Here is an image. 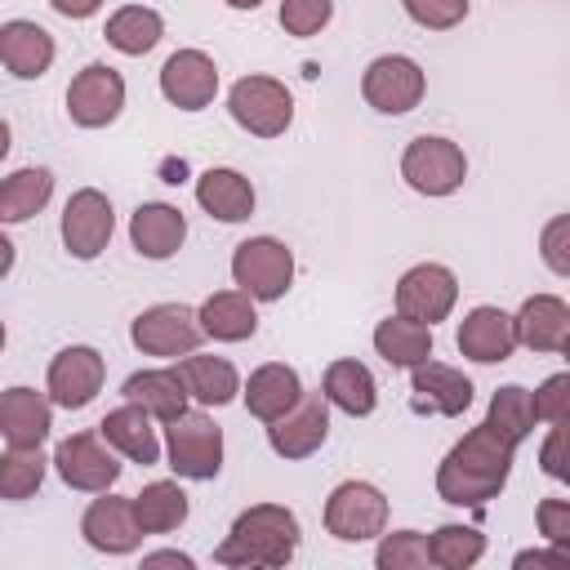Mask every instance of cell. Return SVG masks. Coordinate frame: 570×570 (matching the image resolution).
Wrapping results in <instances>:
<instances>
[{
	"label": "cell",
	"instance_id": "4dcf8cb0",
	"mask_svg": "<svg viewBox=\"0 0 570 570\" xmlns=\"http://www.w3.org/2000/svg\"><path fill=\"white\" fill-rule=\"evenodd\" d=\"M178 370L187 379L191 401H200V405H232L240 396V387H245L240 374H236V365L227 356H200V352H191V356L178 361Z\"/></svg>",
	"mask_w": 570,
	"mask_h": 570
},
{
	"label": "cell",
	"instance_id": "d6a6232c",
	"mask_svg": "<svg viewBox=\"0 0 570 570\" xmlns=\"http://www.w3.org/2000/svg\"><path fill=\"white\" fill-rule=\"evenodd\" d=\"M53 196V174L45 165H22L0 183V223L36 218Z\"/></svg>",
	"mask_w": 570,
	"mask_h": 570
},
{
	"label": "cell",
	"instance_id": "4316f807",
	"mask_svg": "<svg viewBox=\"0 0 570 570\" xmlns=\"http://www.w3.org/2000/svg\"><path fill=\"white\" fill-rule=\"evenodd\" d=\"M517 343L530 352H561L570 334V303L557 294H530L517 307Z\"/></svg>",
	"mask_w": 570,
	"mask_h": 570
},
{
	"label": "cell",
	"instance_id": "7a4b0ae2",
	"mask_svg": "<svg viewBox=\"0 0 570 570\" xmlns=\"http://www.w3.org/2000/svg\"><path fill=\"white\" fill-rule=\"evenodd\" d=\"M298 517L285 503H254L232 521L227 539L214 548V561L227 570L289 566L298 552Z\"/></svg>",
	"mask_w": 570,
	"mask_h": 570
},
{
	"label": "cell",
	"instance_id": "603a6c76",
	"mask_svg": "<svg viewBox=\"0 0 570 570\" xmlns=\"http://www.w3.org/2000/svg\"><path fill=\"white\" fill-rule=\"evenodd\" d=\"M410 392H414L419 410H432V414H445V419H459L472 405V379L454 365L432 361V356L410 370Z\"/></svg>",
	"mask_w": 570,
	"mask_h": 570
},
{
	"label": "cell",
	"instance_id": "60d3db41",
	"mask_svg": "<svg viewBox=\"0 0 570 570\" xmlns=\"http://www.w3.org/2000/svg\"><path fill=\"white\" fill-rule=\"evenodd\" d=\"M539 258L552 276H566L570 281V214H557L543 223L539 232Z\"/></svg>",
	"mask_w": 570,
	"mask_h": 570
},
{
	"label": "cell",
	"instance_id": "4fadbf2b",
	"mask_svg": "<svg viewBox=\"0 0 570 570\" xmlns=\"http://www.w3.org/2000/svg\"><path fill=\"white\" fill-rule=\"evenodd\" d=\"M459 303V276L445 263H414L396 281V312L423 325H436Z\"/></svg>",
	"mask_w": 570,
	"mask_h": 570
},
{
	"label": "cell",
	"instance_id": "8d00e7d4",
	"mask_svg": "<svg viewBox=\"0 0 570 570\" xmlns=\"http://www.w3.org/2000/svg\"><path fill=\"white\" fill-rule=\"evenodd\" d=\"M53 459H45L40 450H22V445H9L0 454V499L9 503H22L31 499L40 485H45V472H49Z\"/></svg>",
	"mask_w": 570,
	"mask_h": 570
},
{
	"label": "cell",
	"instance_id": "f546056e",
	"mask_svg": "<svg viewBox=\"0 0 570 570\" xmlns=\"http://www.w3.org/2000/svg\"><path fill=\"white\" fill-rule=\"evenodd\" d=\"M374 352H379L392 370H414V365H423V361L432 356V325L392 312L387 321L374 325Z\"/></svg>",
	"mask_w": 570,
	"mask_h": 570
},
{
	"label": "cell",
	"instance_id": "7dc6e473",
	"mask_svg": "<svg viewBox=\"0 0 570 570\" xmlns=\"http://www.w3.org/2000/svg\"><path fill=\"white\" fill-rule=\"evenodd\" d=\"M142 566H178V570H191L196 561H191L187 552H174V548H165V552H147V557H142Z\"/></svg>",
	"mask_w": 570,
	"mask_h": 570
},
{
	"label": "cell",
	"instance_id": "681fc988",
	"mask_svg": "<svg viewBox=\"0 0 570 570\" xmlns=\"http://www.w3.org/2000/svg\"><path fill=\"white\" fill-rule=\"evenodd\" d=\"M561 356H566V361H570V334H566V343H561Z\"/></svg>",
	"mask_w": 570,
	"mask_h": 570
},
{
	"label": "cell",
	"instance_id": "8992f818",
	"mask_svg": "<svg viewBox=\"0 0 570 570\" xmlns=\"http://www.w3.org/2000/svg\"><path fill=\"white\" fill-rule=\"evenodd\" d=\"M227 111L232 120L254 134V138H281L294 125V94L276 76H240L227 89Z\"/></svg>",
	"mask_w": 570,
	"mask_h": 570
},
{
	"label": "cell",
	"instance_id": "277c9868",
	"mask_svg": "<svg viewBox=\"0 0 570 570\" xmlns=\"http://www.w3.org/2000/svg\"><path fill=\"white\" fill-rule=\"evenodd\" d=\"M205 325L200 312L187 303H151L129 321V343L142 356H160V361H183L200 347Z\"/></svg>",
	"mask_w": 570,
	"mask_h": 570
},
{
	"label": "cell",
	"instance_id": "1f68e13d",
	"mask_svg": "<svg viewBox=\"0 0 570 570\" xmlns=\"http://www.w3.org/2000/svg\"><path fill=\"white\" fill-rule=\"evenodd\" d=\"M102 36H107V45H111L116 53H125V58H142V53H151V49L160 45V36H165V18H160L156 9H147V4H120V9L107 18Z\"/></svg>",
	"mask_w": 570,
	"mask_h": 570
},
{
	"label": "cell",
	"instance_id": "b9f144b4",
	"mask_svg": "<svg viewBox=\"0 0 570 570\" xmlns=\"http://www.w3.org/2000/svg\"><path fill=\"white\" fill-rule=\"evenodd\" d=\"M534 410H539V423H570V370L548 374L534 387Z\"/></svg>",
	"mask_w": 570,
	"mask_h": 570
},
{
	"label": "cell",
	"instance_id": "7402d4cb",
	"mask_svg": "<svg viewBox=\"0 0 570 570\" xmlns=\"http://www.w3.org/2000/svg\"><path fill=\"white\" fill-rule=\"evenodd\" d=\"M240 401L245 410L258 419V423H276L281 414H289L298 401H303V379L294 365L285 361H267L249 374V383L240 387Z\"/></svg>",
	"mask_w": 570,
	"mask_h": 570
},
{
	"label": "cell",
	"instance_id": "f6af8a7d",
	"mask_svg": "<svg viewBox=\"0 0 570 570\" xmlns=\"http://www.w3.org/2000/svg\"><path fill=\"white\" fill-rule=\"evenodd\" d=\"M512 566L517 570H570V543H548V548H525V552H517L512 557Z\"/></svg>",
	"mask_w": 570,
	"mask_h": 570
},
{
	"label": "cell",
	"instance_id": "3957f363",
	"mask_svg": "<svg viewBox=\"0 0 570 570\" xmlns=\"http://www.w3.org/2000/svg\"><path fill=\"white\" fill-rule=\"evenodd\" d=\"M401 178L410 191L428 196V200H441V196H454L468 178V156L454 138H441V134H419L405 142L401 151Z\"/></svg>",
	"mask_w": 570,
	"mask_h": 570
},
{
	"label": "cell",
	"instance_id": "ab89813d",
	"mask_svg": "<svg viewBox=\"0 0 570 570\" xmlns=\"http://www.w3.org/2000/svg\"><path fill=\"white\" fill-rule=\"evenodd\" d=\"M401 9L423 31H450L468 18V0H401Z\"/></svg>",
	"mask_w": 570,
	"mask_h": 570
},
{
	"label": "cell",
	"instance_id": "7c38bea8",
	"mask_svg": "<svg viewBox=\"0 0 570 570\" xmlns=\"http://www.w3.org/2000/svg\"><path fill=\"white\" fill-rule=\"evenodd\" d=\"M125 111V76L107 62H89L67 85V116L80 129H107Z\"/></svg>",
	"mask_w": 570,
	"mask_h": 570
},
{
	"label": "cell",
	"instance_id": "d4e9b609",
	"mask_svg": "<svg viewBox=\"0 0 570 570\" xmlns=\"http://www.w3.org/2000/svg\"><path fill=\"white\" fill-rule=\"evenodd\" d=\"M98 432H102V436L111 441V450H116V454H125L129 463H142V468L160 463V436H156V419H151L142 405L125 401V405L107 410V414H102V423H98Z\"/></svg>",
	"mask_w": 570,
	"mask_h": 570
},
{
	"label": "cell",
	"instance_id": "cb8c5ba5",
	"mask_svg": "<svg viewBox=\"0 0 570 570\" xmlns=\"http://www.w3.org/2000/svg\"><path fill=\"white\" fill-rule=\"evenodd\" d=\"M120 392H125V401L142 405L156 423H174L178 414H187V401H191L187 379H183L178 365H165V370H138V374L125 379Z\"/></svg>",
	"mask_w": 570,
	"mask_h": 570
},
{
	"label": "cell",
	"instance_id": "c3c4849f",
	"mask_svg": "<svg viewBox=\"0 0 570 570\" xmlns=\"http://www.w3.org/2000/svg\"><path fill=\"white\" fill-rule=\"evenodd\" d=\"M223 4H227V9H236V13H249V9H258L263 0H223Z\"/></svg>",
	"mask_w": 570,
	"mask_h": 570
},
{
	"label": "cell",
	"instance_id": "f35d334b",
	"mask_svg": "<svg viewBox=\"0 0 570 570\" xmlns=\"http://www.w3.org/2000/svg\"><path fill=\"white\" fill-rule=\"evenodd\" d=\"M276 18H281L285 36H294V40H312V36H321V31L330 27V18H334V0H281Z\"/></svg>",
	"mask_w": 570,
	"mask_h": 570
},
{
	"label": "cell",
	"instance_id": "30bf717a",
	"mask_svg": "<svg viewBox=\"0 0 570 570\" xmlns=\"http://www.w3.org/2000/svg\"><path fill=\"white\" fill-rule=\"evenodd\" d=\"M423 94H428V76L405 53H379L361 71V98L379 116H405V111H414L423 102Z\"/></svg>",
	"mask_w": 570,
	"mask_h": 570
},
{
	"label": "cell",
	"instance_id": "836d02e7",
	"mask_svg": "<svg viewBox=\"0 0 570 570\" xmlns=\"http://www.w3.org/2000/svg\"><path fill=\"white\" fill-rule=\"evenodd\" d=\"M134 512H138V525L147 534H169L191 517V503H187L178 481H151L134 494Z\"/></svg>",
	"mask_w": 570,
	"mask_h": 570
},
{
	"label": "cell",
	"instance_id": "6da1fadb",
	"mask_svg": "<svg viewBox=\"0 0 570 570\" xmlns=\"http://www.w3.org/2000/svg\"><path fill=\"white\" fill-rule=\"evenodd\" d=\"M512 459H517V445L503 441L490 423L463 432L450 445V454L436 463V494H441V503L481 508V503L499 499L508 476H512Z\"/></svg>",
	"mask_w": 570,
	"mask_h": 570
},
{
	"label": "cell",
	"instance_id": "ba28073f",
	"mask_svg": "<svg viewBox=\"0 0 570 570\" xmlns=\"http://www.w3.org/2000/svg\"><path fill=\"white\" fill-rule=\"evenodd\" d=\"M325 530L338 543H365L387 530V494L374 481H338L325 499Z\"/></svg>",
	"mask_w": 570,
	"mask_h": 570
},
{
	"label": "cell",
	"instance_id": "5b68a950",
	"mask_svg": "<svg viewBox=\"0 0 570 570\" xmlns=\"http://www.w3.org/2000/svg\"><path fill=\"white\" fill-rule=\"evenodd\" d=\"M165 459L183 481H214L223 472V428L205 410L165 423Z\"/></svg>",
	"mask_w": 570,
	"mask_h": 570
},
{
	"label": "cell",
	"instance_id": "44dd1931",
	"mask_svg": "<svg viewBox=\"0 0 570 570\" xmlns=\"http://www.w3.org/2000/svg\"><path fill=\"white\" fill-rule=\"evenodd\" d=\"M187 240V218L183 209L165 205V200H142L134 214H129V245L151 258V263H165L183 249Z\"/></svg>",
	"mask_w": 570,
	"mask_h": 570
},
{
	"label": "cell",
	"instance_id": "d6986e66",
	"mask_svg": "<svg viewBox=\"0 0 570 570\" xmlns=\"http://www.w3.org/2000/svg\"><path fill=\"white\" fill-rule=\"evenodd\" d=\"M49 428H53V396L49 392L4 387V396H0V432H4V445L40 450L49 441Z\"/></svg>",
	"mask_w": 570,
	"mask_h": 570
},
{
	"label": "cell",
	"instance_id": "ffe728a7",
	"mask_svg": "<svg viewBox=\"0 0 570 570\" xmlns=\"http://www.w3.org/2000/svg\"><path fill=\"white\" fill-rule=\"evenodd\" d=\"M53 58H58V45H53V36H49L40 22H31V18H9V22L0 27V62H4L9 76H18V80H40V76L53 67Z\"/></svg>",
	"mask_w": 570,
	"mask_h": 570
},
{
	"label": "cell",
	"instance_id": "f1b7e54d",
	"mask_svg": "<svg viewBox=\"0 0 570 570\" xmlns=\"http://www.w3.org/2000/svg\"><path fill=\"white\" fill-rule=\"evenodd\" d=\"M321 392L334 410H343L347 419H370L374 405H379V383L370 374V365L343 356V361H330L325 365V379H321Z\"/></svg>",
	"mask_w": 570,
	"mask_h": 570
},
{
	"label": "cell",
	"instance_id": "52a82bcc",
	"mask_svg": "<svg viewBox=\"0 0 570 570\" xmlns=\"http://www.w3.org/2000/svg\"><path fill=\"white\" fill-rule=\"evenodd\" d=\"M232 281L258 303H276L294 285V254L276 236H249L232 249Z\"/></svg>",
	"mask_w": 570,
	"mask_h": 570
},
{
	"label": "cell",
	"instance_id": "9a60e30c",
	"mask_svg": "<svg viewBox=\"0 0 570 570\" xmlns=\"http://www.w3.org/2000/svg\"><path fill=\"white\" fill-rule=\"evenodd\" d=\"M325 436H330V401H325V392H303V401L289 414H281L276 423H267L272 454L276 459H289V463L316 454L325 445Z\"/></svg>",
	"mask_w": 570,
	"mask_h": 570
},
{
	"label": "cell",
	"instance_id": "9c48e42d",
	"mask_svg": "<svg viewBox=\"0 0 570 570\" xmlns=\"http://www.w3.org/2000/svg\"><path fill=\"white\" fill-rule=\"evenodd\" d=\"M120 459L111 450V441L102 432H71L53 445V472L71 485V490H85V494H102L120 481Z\"/></svg>",
	"mask_w": 570,
	"mask_h": 570
},
{
	"label": "cell",
	"instance_id": "2e32d148",
	"mask_svg": "<svg viewBox=\"0 0 570 570\" xmlns=\"http://www.w3.org/2000/svg\"><path fill=\"white\" fill-rule=\"evenodd\" d=\"M80 534L94 552H107V557H125L142 543V525H138V512H134V499H120L111 490H102L85 517H80Z\"/></svg>",
	"mask_w": 570,
	"mask_h": 570
},
{
	"label": "cell",
	"instance_id": "8fae6325",
	"mask_svg": "<svg viewBox=\"0 0 570 570\" xmlns=\"http://www.w3.org/2000/svg\"><path fill=\"white\" fill-rule=\"evenodd\" d=\"M58 232H62V249H67L71 258L94 263V258L111 245V232H116V209H111L107 191H98V187L71 191L67 205H62Z\"/></svg>",
	"mask_w": 570,
	"mask_h": 570
},
{
	"label": "cell",
	"instance_id": "74e56055",
	"mask_svg": "<svg viewBox=\"0 0 570 570\" xmlns=\"http://www.w3.org/2000/svg\"><path fill=\"white\" fill-rule=\"evenodd\" d=\"M374 566L379 570H428L432 566V548H428V534L419 530H383L379 534V548H374Z\"/></svg>",
	"mask_w": 570,
	"mask_h": 570
},
{
	"label": "cell",
	"instance_id": "83f0119b",
	"mask_svg": "<svg viewBox=\"0 0 570 570\" xmlns=\"http://www.w3.org/2000/svg\"><path fill=\"white\" fill-rule=\"evenodd\" d=\"M258 298L245 294L240 285L236 289H214L196 312H200V325H205V338L214 343H245L254 338L258 330Z\"/></svg>",
	"mask_w": 570,
	"mask_h": 570
},
{
	"label": "cell",
	"instance_id": "d590c367",
	"mask_svg": "<svg viewBox=\"0 0 570 570\" xmlns=\"http://www.w3.org/2000/svg\"><path fill=\"white\" fill-rule=\"evenodd\" d=\"M428 548H432V566L436 570H468V566H476L485 557V534L476 525L450 521V525H436L428 534Z\"/></svg>",
	"mask_w": 570,
	"mask_h": 570
},
{
	"label": "cell",
	"instance_id": "e575fe53",
	"mask_svg": "<svg viewBox=\"0 0 570 570\" xmlns=\"http://www.w3.org/2000/svg\"><path fill=\"white\" fill-rule=\"evenodd\" d=\"M485 423H490V428H494L503 441L521 445V441L534 432V423H539V410H534V392H530V387H521V383H503V387L490 396Z\"/></svg>",
	"mask_w": 570,
	"mask_h": 570
},
{
	"label": "cell",
	"instance_id": "5bb4252c",
	"mask_svg": "<svg viewBox=\"0 0 570 570\" xmlns=\"http://www.w3.org/2000/svg\"><path fill=\"white\" fill-rule=\"evenodd\" d=\"M102 379H107L102 352L89 347V343H71V347H62V352L49 361L45 392H49L53 405H62V410H85V405L102 392Z\"/></svg>",
	"mask_w": 570,
	"mask_h": 570
},
{
	"label": "cell",
	"instance_id": "484cf974",
	"mask_svg": "<svg viewBox=\"0 0 570 570\" xmlns=\"http://www.w3.org/2000/svg\"><path fill=\"white\" fill-rule=\"evenodd\" d=\"M254 183L240 174V169H227V165H214L196 178V205L218 218V223H245L254 214Z\"/></svg>",
	"mask_w": 570,
	"mask_h": 570
},
{
	"label": "cell",
	"instance_id": "bcb514c9",
	"mask_svg": "<svg viewBox=\"0 0 570 570\" xmlns=\"http://www.w3.org/2000/svg\"><path fill=\"white\" fill-rule=\"evenodd\" d=\"M102 4H107V0H49V9H53V13H62V18H71V22L94 18Z\"/></svg>",
	"mask_w": 570,
	"mask_h": 570
},
{
	"label": "cell",
	"instance_id": "ee69618b",
	"mask_svg": "<svg viewBox=\"0 0 570 570\" xmlns=\"http://www.w3.org/2000/svg\"><path fill=\"white\" fill-rule=\"evenodd\" d=\"M534 525L548 543H570V499H539Z\"/></svg>",
	"mask_w": 570,
	"mask_h": 570
},
{
	"label": "cell",
	"instance_id": "ac0fdd59",
	"mask_svg": "<svg viewBox=\"0 0 570 570\" xmlns=\"http://www.w3.org/2000/svg\"><path fill=\"white\" fill-rule=\"evenodd\" d=\"M459 352L476 365H503L521 343H517V321L494 307V303H481L472 307L463 321H459V334H454Z\"/></svg>",
	"mask_w": 570,
	"mask_h": 570
},
{
	"label": "cell",
	"instance_id": "7bdbcfd3",
	"mask_svg": "<svg viewBox=\"0 0 570 570\" xmlns=\"http://www.w3.org/2000/svg\"><path fill=\"white\" fill-rule=\"evenodd\" d=\"M539 468L570 485V423H552V432L539 441Z\"/></svg>",
	"mask_w": 570,
	"mask_h": 570
},
{
	"label": "cell",
	"instance_id": "e0dca14e",
	"mask_svg": "<svg viewBox=\"0 0 570 570\" xmlns=\"http://www.w3.org/2000/svg\"><path fill=\"white\" fill-rule=\"evenodd\" d=\"M160 94L178 111H205L218 94V62L205 49H178L160 67Z\"/></svg>",
	"mask_w": 570,
	"mask_h": 570
}]
</instances>
